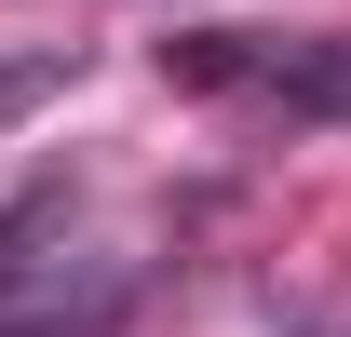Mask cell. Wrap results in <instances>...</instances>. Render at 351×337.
<instances>
[{
    "instance_id": "cell-1",
    "label": "cell",
    "mask_w": 351,
    "mask_h": 337,
    "mask_svg": "<svg viewBox=\"0 0 351 337\" xmlns=\"http://www.w3.org/2000/svg\"><path fill=\"white\" fill-rule=\"evenodd\" d=\"M162 82H189V95H257V108H298V122H351V27H311V41L189 27V41H162Z\"/></svg>"
},
{
    "instance_id": "cell-2",
    "label": "cell",
    "mask_w": 351,
    "mask_h": 337,
    "mask_svg": "<svg viewBox=\"0 0 351 337\" xmlns=\"http://www.w3.org/2000/svg\"><path fill=\"white\" fill-rule=\"evenodd\" d=\"M135 297V256H14L0 270V337H108Z\"/></svg>"
},
{
    "instance_id": "cell-3",
    "label": "cell",
    "mask_w": 351,
    "mask_h": 337,
    "mask_svg": "<svg viewBox=\"0 0 351 337\" xmlns=\"http://www.w3.org/2000/svg\"><path fill=\"white\" fill-rule=\"evenodd\" d=\"M54 95H68V54H0V135H14V122H27V108H54Z\"/></svg>"
}]
</instances>
